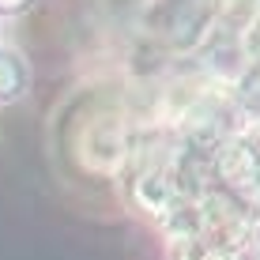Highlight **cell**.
Returning a JSON list of instances; mask_svg holds the SVG:
<instances>
[{
  "instance_id": "cell-1",
  "label": "cell",
  "mask_w": 260,
  "mask_h": 260,
  "mask_svg": "<svg viewBox=\"0 0 260 260\" xmlns=\"http://www.w3.org/2000/svg\"><path fill=\"white\" fill-rule=\"evenodd\" d=\"M30 64L15 46L0 42V106H12L30 91Z\"/></svg>"
},
{
  "instance_id": "cell-2",
  "label": "cell",
  "mask_w": 260,
  "mask_h": 260,
  "mask_svg": "<svg viewBox=\"0 0 260 260\" xmlns=\"http://www.w3.org/2000/svg\"><path fill=\"white\" fill-rule=\"evenodd\" d=\"M38 8V0H0V23L4 19H19V15L34 12Z\"/></svg>"
},
{
  "instance_id": "cell-3",
  "label": "cell",
  "mask_w": 260,
  "mask_h": 260,
  "mask_svg": "<svg viewBox=\"0 0 260 260\" xmlns=\"http://www.w3.org/2000/svg\"><path fill=\"white\" fill-rule=\"evenodd\" d=\"M256 260H260V234H256Z\"/></svg>"
}]
</instances>
